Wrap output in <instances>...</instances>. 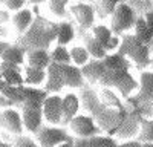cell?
Wrapping results in <instances>:
<instances>
[{"mask_svg": "<svg viewBox=\"0 0 153 147\" xmlns=\"http://www.w3.org/2000/svg\"><path fill=\"white\" fill-rule=\"evenodd\" d=\"M83 43H84V45H83L84 49L87 51V54L91 55V58H94V60H104V58H106L107 52L104 51L103 45H101L100 42H97L91 32L84 34V37H83Z\"/></svg>", "mask_w": 153, "mask_h": 147, "instance_id": "cell-24", "label": "cell"}, {"mask_svg": "<svg viewBox=\"0 0 153 147\" xmlns=\"http://www.w3.org/2000/svg\"><path fill=\"white\" fill-rule=\"evenodd\" d=\"M61 71H63V78H65V88H71V89L86 88V81L80 68H76L74 65H63Z\"/></svg>", "mask_w": 153, "mask_h": 147, "instance_id": "cell-16", "label": "cell"}, {"mask_svg": "<svg viewBox=\"0 0 153 147\" xmlns=\"http://www.w3.org/2000/svg\"><path fill=\"white\" fill-rule=\"evenodd\" d=\"M68 6H69V3L66 0H52V2L46 3V8L49 9V12L54 14L55 17H58V19H66Z\"/></svg>", "mask_w": 153, "mask_h": 147, "instance_id": "cell-33", "label": "cell"}, {"mask_svg": "<svg viewBox=\"0 0 153 147\" xmlns=\"http://www.w3.org/2000/svg\"><path fill=\"white\" fill-rule=\"evenodd\" d=\"M0 129L6 130L11 135H16V137L23 135L25 129H23V122L20 117V110L16 107L0 110Z\"/></svg>", "mask_w": 153, "mask_h": 147, "instance_id": "cell-9", "label": "cell"}, {"mask_svg": "<svg viewBox=\"0 0 153 147\" xmlns=\"http://www.w3.org/2000/svg\"><path fill=\"white\" fill-rule=\"evenodd\" d=\"M80 106H81V101L76 94L69 92L65 97H61V126H68L78 115Z\"/></svg>", "mask_w": 153, "mask_h": 147, "instance_id": "cell-13", "label": "cell"}, {"mask_svg": "<svg viewBox=\"0 0 153 147\" xmlns=\"http://www.w3.org/2000/svg\"><path fill=\"white\" fill-rule=\"evenodd\" d=\"M132 34L138 39V42H141L144 46L153 49V31H150V28L147 26L144 16H138Z\"/></svg>", "mask_w": 153, "mask_h": 147, "instance_id": "cell-20", "label": "cell"}, {"mask_svg": "<svg viewBox=\"0 0 153 147\" xmlns=\"http://www.w3.org/2000/svg\"><path fill=\"white\" fill-rule=\"evenodd\" d=\"M35 19V14L32 12L31 8H26L25 6L23 9L14 12V14H11V24H12V29H14V32H17L20 37L26 32L31 24Z\"/></svg>", "mask_w": 153, "mask_h": 147, "instance_id": "cell-15", "label": "cell"}, {"mask_svg": "<svg viewBox=\"0 0 153 147\" xmlns=\"http://www.w3.org/2000/svg\"><path fill=\"white\" fill-rule=\"evenodd\" d=\"M118 147H141V143L136 141V140H132V141H124V143L118 144Z\"/></svg>", "mask_w": 153, "mask_h": 147, "instance_id": "cell-41", "label": "cell"}, {"mask_svg": "<svg viewBox=\"0 0 153 147\" xmlns=\"http://www.w3.org/2000/svg\"><path fill=\"white\" fill-rule=\"evenodd\" d=\"M117 52L127 58L132 66L135 65L139 71H146L152 65V49L138 42V39L132 32L121 35V43Z\"/></svg>", "mask_w": 153, "mask_h": 147, "instance_id": "cell-2", "label": "cell"}, {"mask_svg": "<svg viewBox=\"0 0 153 147\" xmlns=\"http://www.w3.org/2000/svg\"><path fill=\"white\" fill-rule=\"evenodd\" d=\"M51 55V63H57V65H72L71 61V54H69V49L66 46H54V49L49 51Z\"/></svg>", "mask_w": 153, "mask_h": 147, "instance_id": "cell-30", "label": "cell"}, {"mask_svg": "<svg viewBox=\"0 0 153 147\" xmlns=\"http://www.w3.org/2000/svg\"><path fill=\"white\" fill-rule=\"evenodd\" d=\"M91 34L94 35V39H95L97 42H100L101 45H103V48H104V45L113 37L112 31L109 29V26H106V24H97V26L94 24V28L91 29Z\"/></svg>", "mask_w": 153, "mask_h": 147, "instance_id": "cell-34", "label": "cell"}, {"mask_svg": "<svg viewBox=\"0 0 153 147\" xmlns=\"http://www.w3.org/2000/svg\"><path fill=\"white\" fill-rule=\"evenodd\" d=\"M22 91L25 95V103L23 104H32V106H42L48 98V92L42 88H31V86H22Z\"/></svg>", "mask_w": 153, "mask_h": 147, "instance_id": "cell-23", "label": "cell"}, {"mask_svg": "<svg viewBox=\"0 0 153 147\" xmlns=\"http://www.w3.org/2000/svg\"><path fill=\"white\" fill-rule=\"evenodd\" d=\"M25 65L29 66V68H35V69H43V71H46L48 66L51 65L49 51L37 49V51L26 52V61H25Z\"/></svg>", "mask_w": 153, "mask_h": 147, "instance_id": "cell-22", "label": "cell"}, {"mask_svg": "<svg viewBox=\"0 0 153 147\" xmlns=\"http://www.w3.org/2000/svg\"><path fill=\"white\" fill-rule=\"evenodd\" d=\"M141 130L138 133L136 141L141 144L144 143H153V118H139Z\"/></svg>", "mask_w": 153, "mask_h": 147, "instance_id": "cell-31", "label": "cell"}, {"mask_svg": "<svg viewBox=\"0 0 153 147\" xmlns=\"http://www.w3.org/2000/svg\"><path fill=\"white\" fill-rule=\"evenodd\" d=\"M68 126H69V130L75 135V138H91V137H97V135L103 133L91 115L78 114Z\"/></svg>", "mask_w": 153, "mask_h": 147, "instance_id": "cell-6", "label": "cell"}, {"mask_svg": "<svg viewBox=\"0 0 153 147\" xmlns=\"http://www.w3.org/2000/svg\"><path fill=\"white\" fill-rule=\"evenodd\" d=\"M9 39V28L6 24H0V42H5Z\"/></svg>", "mask_w": 153, "mask_h": 147, "instance_id": "cell-40", "label": "cell"}, {"mask_svg": "<svg viewBox=\"0 0 153 147\" xmlns=\"http://www.w3.org/2000/svg\"><path fill=\"white\" fill-rule=\"evenodd\" d=\"M117 5H118L117 0H98V2L92 3V8H94L95 16H98L101 20H104V19L112 17Z\"/></svg>", "mask_w": 153, "mask_h": 147, "instance_id": "cell-28", "label": "cell"}, {"mask_svg": "<svg viewBox=\"0 0 153 147\" xmlns=\"http://www.w3.org/2000/svg\"><path fill=\"white\" fill-rule=\"evenodd\" d=\"M0 60H2L0 63H8V65H14V66L22 68L25 65V61H26V51L22 46H19L17 43L9 45V48L3 52Z\"/></svg>", "mask_w": 153, "mask_h": 147, "instance_id": "cell-21", "label": "cell"}, {"mask_svg": "<svg viewBox=\"0 0 153 147\" xmlns=\"http://www.w3.org/2000/svg\"><path fill=\"white\" fill-rule=\"evenodd\" d=\"M23 81H25V86H31V88L42 86V84H45V81H46V71L25 66V71H23Z\"/></svg>", "mask_w": 153, "mask_h": 147, "instance_id": "cell-25", "label": "cell"}, {"mask_svg": "<svg viewBox=\"0 0 153 147\" xmlns=\"http://www.w3.org/2000/svg\"><path fill=\"white\" fill-rule=\"evenodd\" d=\"M75 37V29L71 22H60L58 23V32H57V45L58 46H68Z\"/></svg>", "mask_w": 153, "mask_h": 147, "instance_id": "cell-27", "label": "cell"}, {"mask_svg": "<svg viewBox=\"0 0 153 147\" xmlns=\"http://www.w3.org/2000/svg\"><path fill=\"white\" fill-rule=\"evenodd\" d=\"M141 147H153V143H144L141 144Z\"/></svg>", "mask_w": 153, "mask_h": 147, "instance_id": "cell-46", "label": "cell"}, {"mask_svg": "<svg viewBox=\"0 0 153 147\" xmlns=\"http://www.w3.org/2000/svg\"><path fill=\"white\" fill-rule=\"evenodd\" d=\"M120 43H121V37L113 35L112 39L104 45V51H106L107 54H113V52H117V51H118V48H120Z\"/></svg>", "mask_w": 153, "mask_h": 147, "instance_id": "cell-37", "label": "cell"}, {"mask_svg": "<svg viewBox=\"0 0 153 147\" xmlns=\"http://www.w3.org/2000/svg\"><path fill=\"white\" fill-rule=\"evenodd\" d=\"M5 86H6V83L2 80V77H0V92H2L3 91V88H5Z\"/></svg>", "mask_w": 153, "mask_h": 147, "instance_id": "cell-45", "label": "cell"}, {"mask_svg": "<svg viewBox=\"0 0 153 147\" xmlns=\"http://www.w3.org/2000/svg\"><path fill=\"white\" fill-rule=\"evenodd\" d=\"M101 88H107L112 91H118L126 100L130 98L132 94L138 89V80L130 74L129 69L123 71H110L107 69L104 77L98 83Z\"/></svg>", "mask_w": 153, "mask_h": 147, "instance_id": "cell-3", "label": "cell"}, {"mask_svg": "<svg viewBox=\"0 0 153 147\" xmlns=\"http://www.w3.org/2000/svg\"><path fill=\"white\" fill-rule=\"evenodd\" d=\"M0 77L8 86H23V74L20 71V66L0 63Z\"/></svg>", "mask_w": 153, "mask_h": 147, "instance_id": "cell-18", "label": "cell"}, {"mask_svg": "<svg viewBox=\"0 0 153 147\" xmlns=\"http://www.w3.org/2000/svg\"><path fill=\"white\" fill-rule=\"evenodd\" d=\"M11 107H14V104H12L6 97H3L2 94H0V110H3V109H11Z\"/></svg>", "mask_w": 153, "mask_h": 147, "instance_id": "cell-38", "label": "cell"}, {"mask_svg": "<svg viewBox=\"0 0 153 147\" xmlns=\"http://www.w3.org/2000/svg\"><path fill=\"white\" fill-rule=\"evenodd\" d=\"M49 95H58L65 89V78H63V71L61 65L57 63H51L46 69V81H45V88H43Z\"/></svg>", "mask_w": 153, "mask_h": 147, "instance_id": "cell-12", "label": "cell"}, {"mask_svg": "<svg viewBox=\"0 0 153 147\" xmlns=\"http://www.w3.org/2000/svg\"><path fill=\"white\" fill-rule=\"evenodd\" d=\"M103 61H104L106 69H110V71H123V69H129L130 71V68H132L130 61L127 58H124L123 55H120L118 52L107 54Z\"/></svg>", "mask_w": 153, "mask_h": 147, "instance_id": "cell-26", "label": "cell"}, {"mask_svg": "<svg viewBox=\"0 0 153 147\" xmlns=\"http://www.w3.org/2000/svg\"><path fill=\"white\" fill-rule=\"evenodd\" d=\"M3 97H6L8 100L14 104V107H22L23 103H25V95H23V91H22V86H5L3 91L0 92Z\"/></svg>", "mask_w": 153, "mask_h": 147, "instance_id": "cell-29", "label": "cell"}, {"mask_svg": "<svg viewBox=\"0 0 153 147\" xmlns=\"http://www.w3.org/2000/svg\"><path fill=\"white\" fill-rule=\"evenodd\" d=\"M118 141L109 135H97L91 138H74V147H118Z\"/></svg>", "mask_w": 153, "mask_h": 147, "instance_id": "cell-17", "label": "cell"}, {"mask_svg": "<svg viewBox=\"0 0 153 147\" xmlns=\"http://www.w3.org/2000/svg\"><path fill=\"white\" fill-rule=\"evenodd\" d=\"M25 5H26L25 0H6V2H3V6L6 8L8 12H17V11L23 9Z\"/></svg>", "mask_w": 153, "mask_h": 147, "instance_id": "cell-36", "label": "cell"}, {"mask_svg": "<svg viewBox=\"0 0 153 147\" xmlns=\"http://www.w3.org/2000/svg\"><path fill=\"white\" fill-rule=\"evenodd\" d=\"M71 54V61L72 65L76 68H83L89 60H91V55L87 54V51L84 49V46H74L69 49Z\"/></svg>", "mask_w": 153, "mask_h": 147, "instance_id": "cell-32", "label": "cell"}, {"mask_svg": "<svg viewBox=\"0 0 153 147\" xmlns=\"http://www.w3.org/2000/svg\"><path fill=\"white\" fill-rule=\"evenodd\" d=\"M152 66H153V61H152Z\"/></svg>", "mask_w": 153, "mask_h": 147, "instance_id": "cell-47", "label": "cell"}, {"mask_svg": "<svg viewBox=\"0 0 153 147\" xmlns=\"http://www.w3.org/2000/svg\"><path fill=\"white\" fill-rule=\"evenodd\" d=\"M8 22H11V12H8L6 9H0V24H6Z\"/></svg>", "mask_w": 153, "mask_h": 147, "instance_id": "cell-39", "label": "cell"}, {"mask_svg": "<svg viewBox=\"0 0 153 147\" xmlns=\"http://www.w3.org/2000/svg\"><path fill=\"white\" fill-rule=\"evenodd\" d=\"M136 19H138V14L127 5V2H118L117 8H115L113 14L110 17L109 29L117 37L129 34V31L133 29V26H135Z\"/></svg>", "mask_w": 153, "mask_h": 147, "instance_id": "cell-4", "label": "cell"}, {"mask_svg": "<svg viewBox=\"0 0 153 147\" xmlns=\"http://www.w3.org/2000/svg\"><path fill=\"white\" fill-rule=\"evenodd\" d=\"M35 141L40 147H57L61 143L74 141L69 132L58 126H42L35 133Z\"/></svg>", "mask_w": 153, "mask_h": 147, "instance_id": "cell-5", "label": "cell"}, {"mask_svg": "<svg viewBox=\"0 0 153 147\" xmlns=\"http://www.w3.org/2000/svg\"><path fill=\"white\" fill-rule=\"evenodd\" d=\"M138 92L130 97L129 100H132L135 104H149L153 103V69H146L141 71L139 74V81H138Z\"/></svg>", "mask_w": 153, "mask_h": 147, "instance_id": "cell-7", "label": "cell"}, {"mask_svg": "<svg viewBox=\"0 0 153 147\" xmlns=\"http://www.w3.org/2000/svg\"><path fill=\"white\" fill-rule=\"evenodd\" d=\"M68 11L74 16L75 22L81 29H92L95 22V12L91 3H72L68 6Z\"/></svg>", "mask_w": 153, "mask_h": 147, "instance_id": "cell-10", "label": "cell"}, {"mask_svg": "<svg viewBox=\"0 0 153 147\" xmlns=\"http://www.w3.org/2000/svg\"><path fill=\"white\" fill-rule=\"evenodd\" d=\"M80 69H81V74L84 77V81L89 84H98L107 71L103 60H94V58H91Z\"/></svg>", "mask_w": 153, "mask_h": 147, "instance_id": "cell-14", "label": "cell"}, {"mask_svg": "<svg viewBox=\"0 0 153 147\" xmlns=\"http://www.w3.org/2000/svg\"><path fill=\"white\" fill-rule=\"evenodd\" d=\"M57 147H74V141H66V143H61Z\"/></svg>", "mask_w": 153, "mask_h": 147, "instance_id": "cell-43", "label": "cell"}, {"mask_svg": "<svg viewBox=\"0 0 153 147\" xmlns=\"http://www.w3.org/2000/svg\"><path fill=\"white\" fill-rule=\"evenodd\" d=\"M12 147H40L37 144V141L31 137H26V135H20V137H16L14 141H12Z\"/></svg>", "mask_w": 153, "mask_h": 147, "instance_id": "cell-35", "label": "cell"}, {"mask_svg": "<svg viewBox=\"0 0 153 147\" xmlns=\"http://www.w3.org/2000/svg\"><path fill=\"white\" fill-rule=\"evenodd\" d=\"M20 117L23 122V129L29 133H37L43 126V110L42 106H32V104H23L20 107Z\"/></svg>", "mask_w": 153, "mask_h": 147, "instance_id": "cell-8", "label": "cell"}, {"mask_svg": "<svg viewBox=\"0 0 153 147\" xmlns=\"http://www.w3.org/2000/svg\"><path fill=\"white\" fill-rule=\"evenodd\" d=\"M0 147H12V143H9V141H3V140H0Z\"/></svg>", "mask_w": 153, "mask_h": 147, "instance_id": "cell-44", "label": "cell"}, {"mask_svg": "<svg viewBox=\"0 0 153 147\" xmlns=\"http://www.w3.org/2000/svg\"><path fill=\"white\" fill-rule=\"evenodd\" d=\"M43 120H46L51 126H61V97L60 95H48L43 103Z\"/></svg>", "mask_w": 153, "mask_h": 147, "instance_id": "cell-11", "label": "cell"}, {"mask_svg": "<svg viewBox=\"0 0 153 147\" xmlns=\"http://www.w3.org/2000/svg\"><path fill=\"white\" fill-rule=\"evenodd\" d=\"M9 45H11V43H8V42H0V58H2L3 52H5L6 49L9 48Z\"/></svg>", "mask_w": 153, "mask_h": 147, "instance_id": "cell-42", "label": "cell"}, {"mask_svg": "<svg viewBox=\"0 0 153 147\" xmlns=\"http://www.w3.org/2000/svg\"><path fill=\"white\" fill-rule=\"evenodd\" d=\"M57 32H58L57 22L48 20L40 14H35L31 28L20 37V42L17 45L22 46L26 52L37 51V49L49 51L52 42L57 40Z\"/></svg>", "mask_w": 153, "mask_h": 147, "instance_id": "cell-1", "label": "cell"}, {"mask_svg": "<svg viewBox=\"0 0 153 147\" xmlns=\"http://www.w3.org/2000/svg\"><path fill=\"white\" fill-rule=\"evenodd\" d=\"M97 97H98L100 103L103 104L104 107H107V109H113V110H126V106H124L123 100L117 95V92L112 91V89L101 88V89L97 92Z\"/></svg>", "mask_w": 153, "mask_h": 147, "instance_id": "cell-19", "label": "cell"}]
</instances>
